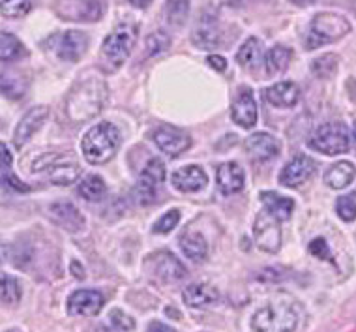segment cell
<instances>
[{"label": "cell", "instance_id": "6da1fadb", "mask_svg": "<svg viewBox=\"0 0 356 332\" xmlns=\"http://www.w3.org/2000/svg\"><path fill=\"white\" fill-rule=\"evenodd\" d=\"M109 88L104 79L88 77L75 83L66 98V115L72 122L81 124L98 115L107 100Z\"/></svg>", "mask_w": 356, "mask_h": 332}, {"label": "cell", "instance_id": "7a4b0ae2", "mask_svg": "<svg viewBox=\"0 0 356 332\" xmlns=\"http://www.w3.org/2000/svg\"><path fill=\"white\" fill-rule=\"evenodd\" d=\"M120 147V132L111 122H99L83 137V156L88 164L99 166L109 161Z\"/></svg>", "mask_w": 356, "mask_h": 332}, {"label": "cell", "instance_id": "3957f363", "mask_svg": "<svg viewBox=\"0 0 356 332\" xmlns=\"http://www.w3.org/2000/svg\"><path fill=\"white\" fill-rule=\"evenodd\" d=\"M298 323V310L289 301L272 302L261 308L252 321L255 332H296Z\"/></svg>", "mask_w": 356, "mask_h": 332}, {"label": "cell", "instance_id": "277c9868", "mask_svg": "<svg viewBox=\"0 0 356 332\" xmlns=\"http://www.w3.org/2000/svg\"><path fill=\"white\" fill-rule=\"evenodd\" d=\"M350 32V23L343 15L332 12L317 13L309 25V31L306 34V47L309 51L317 49L326 43L338 42Z\"/></svg>", "mask_w": 356, "mask_h": 332}, {"label": "cell", "instance_id": "5b68a950", "mask_svg": "<svg viewBox=\"0 0 356 332\" xmlns=\"http://www.w3.org/2000/svg\"><path fill=\"white\" fill-rule=\"evenodd\" d=\"M137 40V25L134 23H120V25L111 32L104 40L102 45V55L113 68L117 70L128 61L129 53L134 49Z\"/></svg>", "mask_w": 356, "mask_h": 332}, {"label": "cell", "instance_id": "8992f818", "mask_svg": "<svg viewBox=\"0 0 356 332\" xmlns=\"http://www.w3.org/2000/svg\"><path fill=\"white\" fill-rule=\"evenodd\" d=\"M309 147L326 156L343 154L350 147V134L345 124L328 122L315 129L309 137Z\"/></svg>", "mask_w": 356, "mask_h": 332}, {"label": "cell", "instance_id": "52a82bcc", "mask_svg": "<svg viewBox=\"0 0 356 332\" xmlns=\"http://www.w3.org/2000/svg\"><path fill=\"white\" fill-rule=\"evenodd\" d=\"M32 169L34 173H45V179H49L56 186L74 184L81 175L79 164H75L74 160H64L58 154L42 156Z\"/></svg>", "mask_w": 356, "mask_h": 332}, {"label": "cell", "instance_id": "ba28073f", "mask_svg": "<svg viewBox=\"0 0 356 332\" xmlns=\"http://www.w3.org/2000/svg\"><path fill=\"white\" fill-rule=\"evenodd\" d=\"M55 12L64 21L90 23L104 15V0H55Z\"/></svg>", "mask_w": 356, "mask_h": 332}, {"label": "cell", "instance_id": "9c48e42d", "mask_svg": "<svg viewBox=\"0 0 356 332\" xmlns=\"http://www.w3.org/2000/svg\"><path fill=\"white\" fill-rule=\"evenodd\" d=\"M253 237L257 246L263 252L274 253L282 246V229H280V220L264 209L261 210L255 218V226H253Z\"/></svg>", "mask_w": 356, "mask_h": 332}, {"label": "cell", "instance_id": "30bf717a", "mask_svg": "<svg viewBox=\"0 0 356 332\" xmlns=\"http://www.w3.org/2000/svg\"><path fill=\"white\" fill-rule=\"evenodd\" d=\"M147 269L161 282H178L186 276V267L171 252H156L148 255Z\"/></svg>", "mask_w": 356, "mask_h": 332}, {"label": "cell", "instance_id": "8fae6325", "mask_svg": "<svg viewBox=\"0 0 356 332\" xmlns=\"http://www.w3.org/2000/svg\"><path fill=\"white\" fill-rule=\"evenodd\" d=\"M49 43L53 51L60 56L62 61L77 62L86 53L88 38H86L85 32L68 31L60 34V36H53L49 40Z\"/></svg>", "mask_w": 356, "mask_h": 332}, {"label": "cell", "instance_id": "7c38bea8", "mask_svg": "<svg viewBox=\"0 0 356 332\" xmlns=\"http://www.w3.org/2000/svg\"><path fill=\"white\" fill-rule=\"evenodd\" d=\"M165 166L158 158H152L145 166V169L139 175V182H137V193H139V199H141L143 205L152 203L156 199V191H158L161 182L165 180Z\"/></svg>", "mask_w": 356, "mask_h": 332}, {"label": "cell", "instance_id": "4fadbf2b", "mask_svg": "<svg viewBox=\"0 0 356 332\" xmlns=\"http://www.w3.org/2000/svg\"><path fill=\"white\" fill-rule=\"evenodd\" d=\"M315 169H317V164L309 156L298 154L282 169L280 184L287 186V188H296V186L304 184V182L312 179Z\"/></svg>", "mask_w": 356, "mask_h": 332}, {"label": "cell", "instance_id": "5bb4252c", "mask_svg": "<svg viewBox=\"0 0 356 332\" xmlns=\"http://www.w3.org/2000/svg\"><path fill=\"white\" fill-rule=\"evenodd\" d=\"M154 143L160 147V150L177 158L191 147V137L184 129H178L175 126H160L154 132Z\"/></svg>", "mask_w": 356, "mask_h": 332}, {"label": "cell", "instance_id": "9a60e30c", "mask_svg": "<svg viewBox=\"0 0 356 332\" xmlns=\"http://www.w3.org/2000/svg\"><path fill=\"white\" fill-rule=\"evenodd\" d=\"M231 118L234 124H238L240 128H253L257 122V104L253 98L252 88L242 86L233 100L231 105Z\"/></svg>", "mask_w": 356, "mask_h": 332}, {"label": "cell", "instance_id": "2e32d148", "mask_svg": "<svg viewBox=\"0 0 356 332\" xmlns=\"http://www.w3.org/2000/svg\"><path fill=\"white\" fill-rule=\"evenodd\" d=\"M104 308V295L94 290H79L68 299V312L79 317H92Z\"/></svg>", "mask_w": 356, "mask_h": 332}, {"label": "cell", "instance_id": "e0dca14e", "mask_svg": "<svg viewBox=\"0 0 356 332\" xmlns=\"http://www.w3.org/2000/svg\"><path fill=\"white\" fill-rule=\"evenodd\" d=\"M191 42L195 43L199 49H216L221 42V29L218 19L212 13H204L199 19V23L193 29Z\"/></svg>", "mask_w": 356, "mask_h": 332}, {"label": "cell", "instance_id": "ac0fdd59", "mask_svg": "<svg viewBox=\"0 0 356 332\" xmlns=\"http://www.w3.org/2000/svg\"><path fill=\"white\" fill-rule=\"evenodd\" d=\"M47 117H49V109L45 105H40V107H34V109L29 111L25 117L19 120L17 128H15V134H13L15 145L19 148L25 147L26 143L31 141V137L42 128Z\"/></svg>", "mask_w": 356, "mask_h": 332}, {"label": "cell", "instance_id": "d6986e66", "mask_svg": "<svg viewBox=\"0 0 356 332\" xmlns=\"http://www.w3.org/2000/svg\"><path fill=\"white\" fill-rule=\"evenodd\" d=\"M207 182H209V177H207L203 167L199 166L180 167L171 175V184L178 191H184V193L203 190Z\"/></svg>", "mask_w": 356, "mask_h": 332}, {"label": "cell", "instance_id": "ffe728a7", "mask_svg": "<svg viewBox=\"0 0 356 332\" xmlns=\"http://www.w3.org/2000/svg\"><path fill=\"white\" fill-rule=\"evenodd\" d=\"M246 150L253 160L266 161L274 158V156H277V152H280V143L270 134L259 132V134H253V136L248 137Z\"/></svg>", "mask_w": 356, "mask_h": 332}, {"label": "cell", "instance_id": "44dd1931", "mask_svg": "<svg viewBox=\"0 0 356 332\" xmlns=\"http://www.w3.org/2000/svg\"><path fill=\"white\" fill-rule=\"evenodd\" d=\"M49 214L60 228L68 229L70 233H77L85 228V218L81 214V210L72 203L51 205Z\"/></svg>", "mask_w": 356, "mask_h": 332}, {"label": "cell", "instance_id": "7402d4cb", "mask_svg": "<svg viewBox=\"0 0 356 332\" xmlns=\"http://www.w3.org/2000/svg\"><path fill=\"white\" fill-rule=\"evenodd\" d=\"M264 98L274 107H293L300 98V88L293 81H282L264 90Z\"/></svg>", "mask_w": 356, "mask_h": 332}, {"label": "cell", "instance_id": "603a6c76", "mask_svg": "<svg viewBox=\"0 0 356 332\" xmlns=\"http://www.w3.org/2000/svg\"><path fill=\"white\" fill-rule=\"evenodd\" d=\"M182 299L190 308H204L220 301V291L209 283H191L182 293Z\"/></svg>", "mask_w": 356, "mask_h": 332}, {"label": "cell", "instance_id": "cb8c5ba5", "mask_svg": "<svg viewBox=\"0 0 356 332\" xmlns=\"http://www.w3.org/2000/svg\"><path fill=\"white\" fill-rule=\"evenodd\" d=\"M218 186L220 190L229 196V193H236L244 188V171L236 161H227L218 169Z\"/></svg>", "mask_w": 356, "mask_h": 332}, {"label": "cell", "instance_id": "d4e9b609", "mask_svg": "<svg viewBox=\"0 0 356 332\" xmlns=\"http://www.w3.org/2000/svg\"><path fill=\"white\" fill-rule=\"evenodd\" d=\"M261 201H263L264 209L268 210L280 221L289 220L291 212L295 209V201L291 197H282L274 193V191H263L261 193Z\"/></svg>", "mask_w": 356, "mask_h": 332}, {"label": "cell", "instance_id": "484cf974", "mask_svg": "<svg viewBox=\"0 0 356 332\" xmlns=\"http://www.w3.org/2000/svg\"><path fill=\"white\" fill-rule=\"evenodd\" d=\"M356 177V167L350 161H338L328 171L325 173V182L334 190H341L345 186H349Z\"/></svg>", "mask_w": 356, "mask_h": 332}, {"label": "cell", "instance_id": "4316f807", "mask_svg": "<svg viewBox=\"0 0 356 332\" xmlns=\"http://www.w3.org/2000/svg\"><path fill=\"white\" fill-rule=\"evenodd\" d=\"M180 246H182L186 258L191 259V261H203L209 255V244H207L203 235L199 233L184 235L180 240Z\"/></svg>", "mask_w": 356, "mask_h": 332}, {"label": "cell", "instance_id": "83f0119b", "mask_svg": "<svg viewBox=\"0 0 356 332\" xmlns=\"http://www.w3.org/2000/svg\"><path fill=\"white\" fill-rule=\"evenodd\" d=\"M291 56H293V51L283 47V45H276L272 47L268 53H266V61H264V66H266V74L268 75H277L285 72L291 62Z\"/></svg>", "mask_w": 356, "mask_h": 332}, {"label": "cell", "instance_id": "f1b7e54d", "mask_svg": "<svg viewBox=\"0 0 356 332\" xmlns=\"http://www.w3.org/2000/svg\"><path fill=\"white\" fill-rule=\"evenodd\" d=\"M0 154H2V184L10 186L12 190L15 191H29L31 188L25 184V182H21V180L15 177L12 173V154H10V150H8V147L2 143L0 145Z\"/></svg>", "mask_w": 356, "mask_h": 332}, {"label": "cell", "instance_id": "f546056e", "mask_svg": "<svg viewBox=\"0 0 356 332\" xmlns=\"http://www.w3.org/2000/svg\"><path fill=\"white\" fill-rule=\"evenodd\" d=\"M236 61L244 68H253L261 61V42L257 38H248L236 53Z\"/></svg>", "mask_w": 356, "mask_h": 332}, {"label": "cell", "instance_id": "4dcf8cb0", "mask_svg": "<svg viewBox=\"0 0 356 332\" xmlns=\"http://www.w3.org/2000/svg\"><path fill=\"white\" fill-rule=\"evenodd\" d=\"M105 193H107V186H105V180L98 175L86 177L79 184V196L85 197L86 201H99Z\"/></svg>", "mask_w": 356, "mask_h": 332}, {"label": "cell", "instance_id": "1f68e13d", "mask_svg": "<svg viewBox=\"0 0 356 332\" xmlns=\"http://www.w3.org/2000/svg\"><path fill=\"white\" fill-rule=\"evenodd\" d=\"M21 55H25L23 43L19 42L17 38L10 34V32H2V36H0V56H2V62L15 61Z\"/></svg>", "mask_w": 356, "mask_h": 332}, {"label": "cell", "instance_id": "d6a6232c", "mask_svg": "<svg viewBox=\"0 0 356 332\" xmlns=\"http://www.w3.org/2000/svg\"><path fill=\"white\" fill-rule=\"evenodd\" d=\"M165 13L171 25H184V21L190 15V0H167Z\"/></svg>", "mask_w": 356, "mask_h": 332}, {"label": "cell", "instance_id": "836d02e7", "mask_svg": "<svg viewBox=\"0 0 356 332\" xmlns=\"http://www.w3.org/2000/svg\"><path fill=\"white\" fill-rule=\"evenodd\" d=\"M26 93V81L12 74H2V94L6 98H23Z\"/></svg>", "mask_w": 356, "mask_h": 332}, {"label": "cell", "instance_id": "e575fe53", "mask_svg": "<svg viewBox=\"0 0 356 332\" xmlns=\"http://www.w3.org/2000/svg\"><path fill=\"white\" fill-rule=\"evenodd\" d=\"M338 62L339 61L336 55H323L312 62V72H314L317 77H321V79H328V77H332V75L336 74Z\"/></svg>", "mask_w": 356, "mask_h": 332}, {"label": "cell", "instance_id": "d590c367", "mask_svg": "<svg viewBox=\"0 0 356 332\" xmlns=\"http://www.w3.org/2000/svg\"><path fill=\"white\" fill-rule=\"evenodd\" d=\"M0 290H2V302L8 304V306L17 304L19 299H21V287H19L17 280L10 276V274H2V278H0Z\"/></svg>", "mask_w": 356, "mask_h": 332}, {"label": "cell", "instance_id": "8d00e7d4", "mask_svg": "<svg viewBox=\"0 0 356 332\" xmlns=\"http://www.w3.org/2000/svg\"><path fill=\"white\" fill-rule=\"evenodd\" d=\"M336 212L343 221H353L356 218V191L341 196L336 201Z\"/></svg>", "mask_w": 356, "mask_h": 332}, {"label": "cell", "instance_id": "74e56055", "mask_svg": "<svg viewBox=\"0 0 356 332\" xmlns=\"http://www.w3.org/2000/svg\"><path fill=\"white\" fill-rule=\"evenodd\" d=\"M31 0H2V15L4 17H25L26 13L31 12Z\"/></svg>", "mask_w": 356, "mask_h": 332}, {"label": "cell", "instance_id": "f35d334b", "mask_svg": "<svg viewBox=\"0 0 356 332\" xmlns=\"http://www.w3.org/2000/svg\"><path fill=\"white\" fill-rule=\"evenodd\" d=\"M169 45H171V40H169V36H167L165 32H152V34L147 38V55H160V53H163L165 49H169Z\"/></svg>", "mask_w": 356, "mask_h": 332}, {"label": "cell", "instance_id": "ab89813d", "mask_svg": "<svg viewBox=\"0 0 356 332\" xmlns=\"http://www.w3.org/2000/svg\"><path fill=\"white\" fill-rule=\"evenodd\" d=\"M178 221H180V212H178L177 209L169 210V212H165V214L161 216L160 220L154 223V233H158V235L171 233L172 229L178 226Z\"/></svg>", "mask_w": 356, "mask_h": 332}, {"label": "cell", "instance_id": "60d3db41", "mask_svg": "<svg viewBox=\"0 0 356 332\" xmlns=\"http://www.w3.org/2000/svg\"><path fill=\"white\" fill-rule=\"evenodd\" d=\"M109 319H111V325L118 329V331H134L136 329V321L131 319L128 314H124L122 310H111L109 314Z\"/></svg>", "mask_w": 356, "mask_h": 332}, {"label": "cell", "instance_id": "b9f144b4", "mask_svg": "<svg viewBox=\"0 0 356 332\" xmlns=\"http://www.w3.org/2000/svg\"><path fill=\"white\" fill-rule=\"evenodd\" d=\"M309 253H312V255H315V258H319V259L334 261V259H332L330 246L326 244L325 239H314V240H312V244H309Z\"/></svg>", "mask_w": 356, "mask_h": 332}, {"label": "cell", "instance_id": "7bdbcfd3", "mask_svg": "<svg viewBox=\"0 0 356 332\" xmlns=\"http://www.w3.org/2000/svg\"><path fill=\"white\" fill-rule=\"evenodd\" d=\"M207 62H209L210 68L218 70V72H223V70L227 68V61L223 58V56H218V55H210L209 58H207Z\"/></svg>", "mask_w": 356, "mask_h": 332}, {"label": "cell", "instance_id": "ee69618b", "mask_svg": "<svg viewBox=\"0 0 356 332\" xmlns=\"http://www.w3.org/2000/svg\"><path fill=\"white\" fill-rule=\"evenodd\" d=\"M147 332H177V331H175L172 326L161 323V321H152V323L148 325Z\"/></svg>", "mask_w": 356, "mask_h": 332}, {"label": "cell", "instance_id": "f6af8a7d", "mask_svg": "<svg viewBox=\"0 0 356 332\" xmlns=\"http://www.w3.org/2000/svg\"><path fill=\"white\" fill-rule=\"evenodd\" d=\"M72 272H74V276L79 278V280H83V278H85V271H83V267H81L77 261H74V263H72Z\"/></svg>", "mask_w": 356, "mask_h": 332}, {"label": "cell", "instance_id": "bcb514c9", "mask_svg": "<svg viewBox=\"0 0 356 332\" xmlns=\"http://www.w3.org/2000/svg\"><path fill=\"white\" fill-rule=\"evenodd\" d=\"M129 2H131V4L137 8H147L148 4L152 2V0H129Z\"/></svg>", "mask_w": 356, "mask_h": 332}, {"label": "cell", "instance_id": "7dc6e473", "mask_svg": "<svg viewBox=\"0 0 356 332\" xmlns=\"http://www.w3.org/2000/svg\"><path fill=\"white\" fill-rule=\"evenodd\" d=\"M296 6H309V4H315L317 0H293Z\"/></svg>", "mask_w": 356, "mask_h": 332}, {"label": "cell", "instance_id": "c3c4849f", "mask_svg": "<svg viewBox=\"0 0 356 332\" xmlns=\"http://www.w3.org/2000/svg\"><path fill=\"white\" fill-rule=\"evenodd\" d=\"M353 143H355V147H356V122L355 126H353Z\"/></svg>", "mask_w": 356, "mask_h": 332}, {"label": "cell", "instance_id": "681fc988", "mask_svg": "<svg viewBox=\"0 0 356 332\" xmlns=\"http://www.w3.org/2000/svg\"><path fill=\"white\" fill-rule=\"evenodd\" d=\"M10 332H13V331H10Z\"/></svg>", "mask_w": 356, "mask_h": 332}]
</instances>
